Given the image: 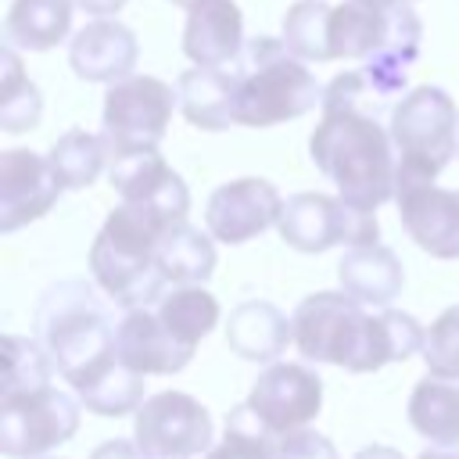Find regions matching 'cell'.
<instances>
[{
  "label": "cell",
  "mask_w": 459,
  "mask_h": 459,
  "mask_svg": "<svg viewBox=\"0 0 459 459\" xmlns=\"http://www.w3.org/2000/svg\"><path fill=\"white\" fill-rule=\"evenodd\" d=\"M294 348L305 362L341 366L348 373H377L387 362H405L423 351L427 330L416 316L384 308L366 312L348 290H316L294 316Z\"/></svg>",
  "instance_id": "cell-1"
},
{
  "label": "cell",
  "mask_w": 459,
  "mask_h": 459,
  "mask_svg": "<svg viewBox=\"0 0 459 459\" xmlns=\"http://www.w3.org/2000/svg\"><path fill=\"white\" fill-rule=\"evenodd\" d=\"M179 222L186 219L154 201H122L111 208L90 244L93 283L122 308L154 305L169 290L158 265V244Z\"/></svg>",
  "instance_id": "cell-2"
},
{
  "label": "cell",
  "mask_w": 459,
  "mask_h": 459,
  "mask_svg": "<svg viewBox=\"0 0 459 459\" xmlns=\"http://www.w3.org/2000/svg\"><path fill=\"white\" fill-rule=\"evenodd\" d=\"M32 330L75 394L118 366L111 312L86 280L50 283L36 301Z\"/></svg>",
  "instance_id": "cell-3"
},
{
  "label": "cell",
  "mask_w": 459,
  "mask_h": 459,
  "mask_svg": "<svg viewBox=\"0 0 459 459\" xmlns=\"http://www.w3.org/2000/svg\"><path fill=\"white\" fill-rule=\"evenodd\" d=\"M312 165L337 186V194L359 208L377 212L394 201L398 154L391 129L377 115L359 108H330L308 140Z\"/></svg>",
  "instance_id": "cell-4"
},
{
  "label": "cell",
  "mask_w": 459,
  "mask_h": 459,
  "mask_svg": "<svg viewBox=\"0 0 459 459\" xmlns=\"http://www.w3.org/2000/svg\"><path fill=\"white\" fill-rule=\"evenodd\" d=\"M237 65V126L269 129L323 104V86L308 72V61L290 54L283 39L258 36L244 43Z\"/></svg>",
  "instance_id": "cell-5"
},
{
  "label": "cell",
  "mask_w": 459,
  "mask_h": 459,
  "mask_svg": "<svg viewBox=\"0 0 459 459\" xmlns=\"http://www.w3.org/2000/svg\"><path fill=\"white\" fill-rule=\"evenodd\" d=\"M391 140L398 154L394 190L434 183L459 151V108L441 86H416L391 108Z\"/></svg>",
  "instance_id": "cell-6"
},
{
  "label": "cell",
  "mask_w": 459,
  "mask_h": 459,
  "mask_svg": "<svg viewBox=\"0 0 459 459\" xmlns=\"http://www.w3.org/2000/svg\"><path fill=\"white\" fill-rule=\"evenodd\" d=\"M276 230H280V240L301 255H319L337 244L362 247V244L380 240L377 212L359 208V204L344 201L341 194L330 197V194H316V190H301V194L287 197Z\"/></svg>",
  "instance_id": "cell-7"
},
{
  "label": "cell",
  "mask_w": 459,
  "mask_h": 459,
  "mask_svg": "<svg viewBox=\"0 0 459 459\" xmlns=\"http://www.w3.org/2000/svg\"><path fill=\"white\" fill-rule=\"evenodd\" d=\"M172 108H179L176 86L161 82L158 75L133 72L111 82L104 93V115H100V136L111 158L126 151H154L165 140Z\"/></svg>",
  "instance_id": "cell-8"
},
{
  "label": "cell",
  "mask_w": 459,
  "mask_h": 459,
  "mask_svg": "<svg viewBox=\"0 0 459 459\" xmlns=\"http://www.w3.org/2000/svg\"><path fill=\"white\" fill-rule=\"evenodd\" d=\"M79 394L57 387L22 391L0 398V452L7 459H39L79 430Z\"/></svg>",
  "instance_id": "cell-9"
},
{
  "label": "cell",
  "mask_w": 459,
  "mask_h": 459,
  "mask_svg": "<svg viewBox=\"0 0 459 459\" xmlns=\"http://www.w3.org/2000/svg\"><path fill=\"white\" fill-rule=\"evenodd\" d=\"M133 416V441L151 459H194L212 448V412L186 391H158Z\"/></svg>",
  "instance_id": "cell-10"
},
{
  "label": "cell",
  "mask_w": 459,
  "mask_h": 459,
  "mask_svg": "<svg viewBox=\"0 0 459 459\" xmlns=\"http://www.w3.org/2000/svg\"><path fill=\"white\" fill-rule=\"evenodd\" d=\"M247 409L265 423V430L287 437L319 416L323 380L301 362H269L247 391Z\"/></svg>",
  "instance_id": "cell-11"
},
{
  "label": "cell",
  "mask_w": 459,
  "mask_h": 459,
  "mask_svg": "<svg viewBox=\"0 0 459 459\" xmlns=\"http://www.w3.org/2000/svg\"><path fill=\"white\" fill-rule=\"evenodd\" d=\"M283 197L269 179L244 176L212 190L204 204V230L219 244H247L280 222Z\"/></svg>",
  "instance_id": "cell-12"
},
{
  "label": "cell",
  "mask_w": 459,
  "mask_h": 459,
  "mask_svg": "<svg viewBox=\"0 0 459 459\" xmlns=\"http://www.w3.org/2000/svg\"><path fill=\"white\" fill-rule=\"evenodd\" d=\"M65 183L57 179L47 154H36L29 147H11L0 154V230L14 233L36 219H43Z\"/></svg>",
  "instance_id": "cell-13"
},
{
  "label": "cell",
  "mask_w": 459,
  "mask_h": 459,
  "mask_svg": "<svg viewBox=\"0 0 459 459\" xmlns=\"http://www.w3.org/2000/svg\"><path fill=\"white\" fill-rule=\"evenodd\" d=\"M398 219L405 233L441 262L459 258V190H441L434 183H409L394 190Z\"/></svg>",
  "instance_id": "cell-14"
},
{
  "label": "cell",
  "mask_w": 459,
  "mask_h": 459,
  "mask_svg": "<svg viewBox=\"0 0 459 459\" xmlns=\"http://www.w3.org/2000/svg\"><path fill=\"white\" fill-rule=\"evenodd\" d=\"M115 344H118V362L129 366V369H136V373H143V377L179 373L194 359V344L179 341L161 323V316L154 312V305L126 308V316L115 326Z\"/></svg>",
  "instance_id": "cell-15"
},
{
  "label": "cell",
  "mask_w": 459,
  "mask_h": 459,
  "mask_svg": "<svg viewBox=\"0 0 459 459\" xmlns=\"http://www.w3.org/2000/svg\"><path fill=\"white\" fill-rule=\"evenodd\" d=\"M140 57L136 32L118 18H93L86 22L68 43V65L82 82H118L133 75Z\"/></svg>",
  "instance_id": "cell-16"
},
{
  "label": "cell",
  "mask_w": 459,
  "mask_h": 459,
  "mask_svg": "<svg viewBox=\"0 0 459 459\" xmlns=\"http://www.w3.org/2000/svg\"><path fill=\"white\" fill-rule=\"evenodd\" d=\"M244 50V14L237 0H194L183 25V54L194 65L226 68Z\"/></svg>",
  "instance_id": "cell-17"
},
{
  "label": "cell",
  "mask_w": 459,
  "mask_h": 459,
  "mask_svg": "<svg viewBox=\"0 0 459 459\" xmlns=\"http://www.w3.org/2000/svg\"><path fill=\"white\" fill-rule=\"evenodd\" d=\"M176 97L183 118L204 133L237 126V72L194 65L176 79Z\"/></svg>",
  "instance_id": "cell-18"
},
{
  "label": "cell",
  "mask_w": 459,
  "mask_h": 459,
  "mask_svg": "<svg viewBox=\"0 0 459 459\" xmlns=\"http://www.w3.org/2000/svg\"><path fill=\"white\" fill-rule=\"evenodd\" d=\"M226 344L247 362H276L294 344V323L262 298L240 301L226 319Z\"/></svg>",
  "instance_id": "cell-19"
},
{
  "label": "cell",
  "mask_w": 459,
  "mask_h": 459,
  "mask_svg": "<svg viewBox=\"0 0 459 459\" xmlns=\"http://www.w3.org/2000/svg\"><path fill=\"white\" fill-rule=\"evenodd\" d=\"M337 280L341 290H348L355 301L387 308L405 287V269L402 258L377 240V244L348 247L344 258L337 262Z\"/></svg>",
  "instance_id": "cell-20"
},
{
  "label": "cell",
  "mask_w": 459,
  "mask_h": 459,
  "mask_svg": "<svg viewBox=\"0 0 459 459\" xmlns=\"http://www.w3.org/2000/svg\"><path fill=\"white\" fill-rule=\"evenodd\" d=\"M409 423L430 445L459 448V377H420L409 394Z\"/></svg>",
  "instance_id": "cell-21"
},
{
  "label": "cell",
  "mask_w": 459,
  "mask_h": 459,
  "mask_svg": "<svg viewBox=\"0 0 459 459\" xmlns=\"http://www.w3.org/2000/svg\"><path fill=\"white\" fill-rule=\"evenodd\" d=\"M391 7H377L369 0H344L330 11V54L333 61H366L387 43Z\"/></svg>",
  "instance_id": "cell-22"
},
{
  "label": "cell",
  "mask_w": 459,
  "mask_h": 459,
  "mask_svg": "<svg viewBox=\"0 0 459 459\" xmlns=\"http://www.w3.org/2000/svg\"><path fill=\"white\" fill-rule=\"evenodd\" d=\"M75 0H11L4 18V39L18 50H50L65 43L72 29Z\"/></svg>",
  "instance_id": "cell-23"
},
{
  "label": "cell",
  "mask_w": 459,
  "mask_h": 459,
  "mask_svg": "<svg viewBox=\"0 0 459 459\" xmlns=\"http://www.w3.org/2000/svg\"><path fill=\"white\" fill-rule=\"evenodd\" d=\"M158 265L169 287L208 283L215 273V237L190 222L172 226L158 244Z\"/></svg>",
  "instance_id": "cell-24"
},
{
  "label": "cell",
  "mask_w": 459,
  "mask_h": 459,
  "mask_svg": "<svg viewBox=\"0 0 459 459\" xmlns=\"http://www.w3.org/2000/svg\"><path fill=\"white\" fill-rule=\"evenodd\" d=\"M154 312L161 316V323H165L179 341H186V344H194V348L215 330V323H219V316H222L219 298H215L204 283H179V287H169V290L154 301Z\"/></svg>",
  "instance_id": "cell-25"
},
{
  "label": "cell",
  "mask_w": 459,
  "mask_h": 459,
  "mask_svg": "<svg viewBox=\"0 0 459 459\" xmlns=\"http://www.w3.org/2000/svg\"><path fill=\"white\" fill-rule=\"evenodd\" d=\"M47 158H50L57 179L65 183V190H86L108 169L111 151H108L104 136H93L86 129H68V133H61L54 140Z\"/></svg>",
  "instance_id": "cell-26"
},
{
  "label": "cell",
  "mask_w": 459,
  "mask_h": 459,
  "mask_svg": "<svg viewBox=\"0 0 459 459\" xmlns=\"http://www.w3.org/2000/svg\"><path fill=\"white\" fill-rule=\"evenodd\" d=\"M43 97L36 82L25 75L18 47H4L0 54V129L4 133H29L39 126Z\"/></svg>",
  "instance_id": "cell-27"
},
{
  "label": "cell",
  "mask_w": 459,
  "mask_h": 459,
  "mask_svg": "<svg viewBox=\"0 0 459 459\" xmlns=\"http://www.w3.org/2000/svg\"><path fill=\"white\" fill-rule=\"evenodd\" d=\"M330 4L323 0H298L283 14L280 39L298 54L301 61H333L330 54Z\"/></svg>",
  "instance_id": "cell-28"
},
{
  "label": "cell",
  "mask_w": 459,
  "mask_h": 459,
  "mask_svg": "<svg viewBox=\"0 0 459 459\" xmlns=\"http://www.w3.org/2000/svg\"><path fill=\"white\" fill-rule=\"evenodd\" d=\"M0 344H4V387H0V398L50 387V377L57 373V366H54V359L47 355V348L39 341H29V337H18V333H4Z\"/></svg>",
  "instance_id": "cell-29"
},
{
  "label": "cell",
  "mask_w": 459,
  "mask_h": 459,
  "mask_svg": "<svg viewBox=\"0 0 459 459\" xmlns=\"http://www.w3.org/2000/svg\"><path fill=\"white\" fill-rule=\"evenodd\" d=\"M280 437L265 430V423L247 409V402L233 405L226 412L222 441L204 452V459H276Z\"/></svg>",
  "instance_id": "cell-30"
},
{
  "label": "cell",
  "mask_w": 459,
  "mask_h": 459,
  "mask_svg": "<svg viewBox=\"0 0 459 459\" xmlns=\"http://www.w3.org/2000/svg\"><path fill=\"white\" fill-rule=\"evenodd\" d=\"M176 169L154 151H126V154H115L108 161V179L115 186V194L122 201H140V197H151L158 186L169 183Z\"/></svg>",
  "instance_id": "cell-31"
},
{
  "label": "cell",
  "mask_w": 459,
  "mask_h": 459,
  "mask_svg": "<svg viewBox=\"0 0 459 459\" xmlns=\"http://www.w3.org/2000/svg\"><path fill=\"white\" fill-rule=\"evenodd\" d=\"M79 402L97 416H129V412H136L143 405V373H136V369L118 362L93 387H86L79 394Z\"/></svg>",
  "instance_id": "cell-32"
},
{
  "label": "cell",
  "mask_w": 459,
  "mask_h": 459,
  "mask_svg": "<svg viewBox=\"0 0 459 459\" xmlns=\"http://www.w3.org/2000/svg\"><path fill=\"white\" fill-rule=\"evenodd\" d=\"M423 362L427 373H441V377H459V305H448L423 337Z\"/></svg>",
  "instance_id": "cell-33"
},
{
  "label": "cell",
  "mask_w": 459,
  "mask_h": 459,
  "mask_svg": "<svg viewBox=\"0 0 459 459\" xmlns=\"http://www.w3.org/2000/svg\"><path fill=\"white\" fill-rule=\"evenodd\" d=\"M276 459H341V455H337V445L326 434H319L312 427H301V430L280 437Z\"/></svg>",
  "instance_id": "cell-34"
},
{
  "label": "cell",
  "mask_w": 459,
  "mask_h": 459,
  "mask_svg": "<svg viewBox=\"0 0 459 459\" xmlns=\"http://www.w3.org/2000/svg\"><path fill=\"white\" fill-rule=\"evenodd\" d=\"M75 7L93 14V18H115L126 7V0H75Z\"/></svg>",
  "instance_id": "cell-35"
},
{
  "label": "cell",
  "mask_w": 459,
  "mask_h": 459,
  "mask_svg": "<svg viewBox=\"0 0 459 459\" xmlns=\"http://www.w3.org/2000/svg\"><path fill=\"white\" fill-rule=\"evenodd\" d=\"M355 459H402V452H394L387 445H366L362 452H355Z\"/></svg>",
  "instance_id": "cell-36"
},
{
  "label": "cell",
  "mask_w": 459,
  "mask_h": 459,
  "mask_svg": "<svg viewBox=\"0 0 459 459\" xmlns=\"http://www.w3.org/2000/svg\"><path fill=\"white\" fill-rule=\"evenodd\" d=\"M416 459H459V448H445V445H434V448H423Z\"/></svg>",
  "instance_id": "cell-37"
},
{
  "label": "cell",
  "mask_w": 459,
  "mask_h": 459,
  "mask_svg": "<svg viewBox=\"0 0 459 459\" xmlns=\"http://www.w3.org/2000/svg\"><path fill=\"white\" fill-rule=\"evenodd\" d=\"M369 4H377V7H391V4H416V0H369Z\"/></svg>",
  "instance_id": "cell-38"
},
{
  "label": "cell",
  "mask_w": 459,
  "mask_h": 459,
  "mask_svg": "<svg viewBox=\"0 0 459 459\" xmlns=\"http://www.w3.org/2000/svg\"><path fill=\"white\" fill-rule=\"evenodd\" d=\"M169 4H179V7H190L194 0H169Z\"/></svg>",
  "instance_id": "cell-39"
},
{
  "label": "cell",
  "mask_w": 459,
  "mask_h": 459,
  "mask_svg": "<svg viewBox=\"0 0 459 459\" xmlns=\"http://www.w3.org/2000/svg\"><path fill=\"white\" fill-rule=\"evenodd\" d=\"M39 459H54V455H39Z\"/></svg>",
  "instance_id": "cell-40"
}]
</instances>
